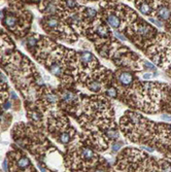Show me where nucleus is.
Segmentation results:
<instances>
[{
	"mask_svg": "<svg viewBox=\"0 0 171 172\" xmlns=\"http://www.w3.org/2000/svg\"><path fill=\"white\" fill-rule=\"evenodd\" d=\"M41 24L47 33L54 35L56 38L68 42L77 40V34L75 31L57 16H47L42 19Z\"/></svg>",
	"mask_w": 171,
	"mask_h": 172,
	"instance_id": "nucleus-2",
	"label": "nucleus"
},
{
	"mask_svg": "<svg viewBox=\"0 0 171 172\" xmlns=\"http://www.w3.org/2000/svg\"><path fill=\"white\" fill-rule=\"evenodd\" d=\"M104 93H105L106 96L110 97V98H116V97L118 96V91L114 86H111V87H109V88L105 89Z\"/></svg>",
	"mask_w": 171,
	"mask_h": 172,
	"instance_id": "nucleus-6",
	"label": "nucleus"
},
{
	"mask_svg": "<svg viewBox=\"0 0 171 172\" xmlns=\"http://www.w3.org/2000/svg\"><path fill=\"white\" fill-rule=\"evenodd\" d=\"M130 29H131V31H128L130 36H136V37H139L141 39L150 38L153 34L157 33L156 29L144 21H139L138 23L135 24L134 27H131Z\"/></svg>",
	"mask_w": 171,
	"mask_h": 172,
	"instance_id": "nucleus-3",
	"label": "nucleus"
},
{
	"mask_svg": "<svg viewBox=\"0 0 171 172\" xmlns=\"http://www.w3.org/2000/svg\"><path fill=\"white\" fill-rule=\"evenodd\" d=\"M163 119H164V120H169V121H171V117H170V116H163Z\"/></svg>",
	"mask_w": 171,
	"mask_h": 172,
	"instance_id": "nucleus-10",
	"label": "nucleus"
},
{
	"mask_svg": "<svg viewBox=\"0 0 171 172\" xmlns=\"http://www.w3.org/2000/svg\"><path fill=\"white\" fill-rule=\"evenodd\" d=\"M11 11H1L0 13L3 14L2 24L11 30L13 33L17 35H24L29 29L31 23V16L21 5L13 3L11 4Z\"/></svg>",
	"mask_w": 171,
	"mask_h": 172,
	"instance_id": "nucleus-1",
	"label": "nucleus"
},
{
	"mask_svg": "<svg viewBox=\"0 0 171 172\" xmlns=\"http://www.w3.org/2000/svg\"><path fill=\"white\" fill-rule=\"evenodd\" d=\"M136 6L143 15L153 13V1H136Z\"/></svg>",
	"mask_w": 171,
	"mask_h": 172,
	"instance_id": "nucleus-5",
	"label": "nucleus"
},
{
	"mask_svg": "<svg viewBox=\"0 0 171 172\" xmlns=\"http://www.w3.org/2000/svg\"><path fill=\"white\" fill-rule=\"evenodd\" d=\"M92 172H105V170L104 169H102V168H99V167H97V168H95V169L93 170Z\"/></svg>",
	"mask_w": 171,
	"mask_h": 172,
	"instance_id": "nucleus-8",
	"label": "nucleus"
},
{
	"mask_svg": "<svg viewBox=\"0 0 171 172\" xmlns=\"http://www.w3.org/2000/svg\"><path fill=\"white\" fill-rule=\"evenodd\" d=\"M116 82L118 84V86L122 87H131L134 84V76L133 74L130 71H126V70H118L116 71Z\"/></svg>",
	"mask_w": 171,
	"mask_h": 172,
	"instance_id": "nucleus-4",
	"label": "nucleus"
},
{
	"mask_svg": "<svg viewBox=\"0 0 171 172\" xmlns=\"http://www.w3.org/2000/svg\"><path fill=\"white\" fill-rule=\"evenodd\" d=\"M150 76H153L150 73H145V74H143V78H146V80H148V78H150Z\"/></svg>",
	"mask_w": 171,
	"mask_h": 172,
	"instance_id": "nucleus-9",
	"label": "nucleus"
},
{
	"mask_svg": "<svg viewBox=\"0 0 171 172\" xmlns=\"http://www.w3.org/2000/svg\"><path fill=\"white\" fill-rule=\"evenodd\" d=\"M121 146H122V142H118V141L112 142V144H111V149L114 151H118V149H121Z\"/></svg>",
	"mask_w": 171,
	"mask_h": 172,
	"instance_id": "nucleus-7",
	"label": "nucleus"
}]
</instances>
